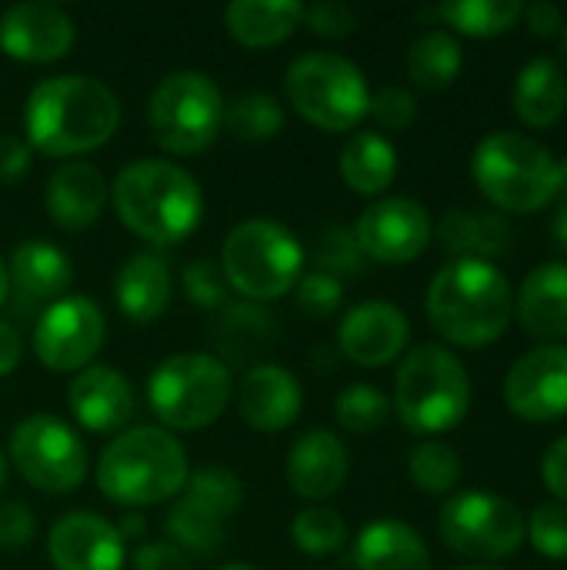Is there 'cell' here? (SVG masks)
Wrapping results in <instances>:
<instances>
[{
  "label": "cell",
  "mask_w": 567,
  "mask_h": 570,
  "mask_svg": "<svg viewBox=\"0 0 567 570\" xmlns=\"http://www.w3.org/2000/svg\"><path fill=\"white\" fill-rule=\"evenodd\" d=\"M120 127L117 94L87 73L43 77L23 104V140L47 157L74 160L104 147Z\"/></svg>",
  "instance_id": "1"
},
{
  "label": "cell",
  "mask_w": 567,
  "mask_h": 570,
  "mask_svg": "<svg viewBox=\"0 0 567 570\" xmlns=\"http://www.w3.org/2000/svg\"><path fill=\"white\" fill-rule=\"evenodd\" d=\"M428 321L454 347L481 351L505 337L515 291L491 261H448L428 284Z\"/></svg>",
  "instance_id": "2"
},
{
  "label": "cell",
  "mask_w": 567,
  "mask_h": 570,
  "mask_svg": "<svg viewBox=\"0 0 567 570\" xmlns=\"http://www.w3.org/2000/svg\"><path fill=\"white\" fill-rule=\"evenodd\" d=\"M110 200L120 224L157 247L187 240L204 217V194L194 174L157 157L127 164L114 177Z\"/></svg>",
  "instance_id": "3"
},
{
  "label": "cell",
  "mask_w": 567,
  "mask_h": 570,
  "mask_svg": "<svg viewBox=\"0 0 567 570\" xmlns=\"http://www.w3.org/2000/svg\"><path fill=\"white\" fill-rule=\"evenodd\" d=\"M190 478L184 444L164 428H127L114 434L97 461V488L120 508L174 501Z\"/></svg>",
  "instance_id": "4"
},
{
  "label": "cell",
  "mask_w": 567,
  "mask_h": 570,
  "mask_svg": "<svg viewBox=\"0 0 567 570\" xmlns=\"http://www.w3.org/2000/svg\"><path fill=\"white\" fill-rule=\"evenodd\" d=\"M471 177L498 214H541L558 197V157L518 130L488 134L471 154Z\"/></svg>",
  "instance_id": "5"
},
{
  "label": "cell",
  "mask_w": 567,
  "mask_h": 570,
  "mask_svg": "<svg viewBox=\"0 0 567 570\" xmlns=\"http://www.w3.org/2000/svg\"><path fill=\"white\" fill-rule=\"evenodd\" d=\"M391 404L411 434L434 441L468 417L471 377L454 351L444 344H421L404 354Z\"/></svg>",
  "instance_id": "6"
},
{
  "label": "cell",
  "mask_w": 567,
  "mask_h": 570,
  "mask_svg": "<svg viewBox=\"0 0 567 570\" xmlns=\"http://www.w3.org/2000/svg\"><path fill=\"white\" fill-rule=\"evenodd\" d=\"M221 271L227 287L244 301H281L304 277V247L284 224L271 217H251L224 237Z\"/></svg>",
  "instance_id": "7"
},
{
  "label": "cell",
  "mask_w": 567,
  "mask_h": 570,
  "mask_svg": "<svg viewBox=\"0 0 567 570\" xmlns=\"http://www.w3.org/2000/svg\"><path fill=\"white\" fill-rule=\"evenodd\" d=\"M284 90L291 107L317 130L348 134L371 110V87L358 63L331 50H307L287 63Z\"/></svg>",
  "instance_id": "8"
},
{
  "label": "cell",
  "mask_w": 567,
  "mask_h": 570,
  "mask_svg": "<svg viewBox=\"0 0 567 570\" xmlns=\"http://www.w3.org/2000/svg\"><path fill=\"white\" fill-rule=\"evenodd\" d=\"M234 397V374L217 354H174L147 381L150 411L164 431H204Z\"/></svg>",
  "instance_id": "9"
},
{
  "label": "cell",
  "mask_w": 567,
  "mask_h": 570,
  "mask_svg": "<svg viewBox=\"0 0 567 570\" xmlns=\"http://www.w3.org/2000/svg\"><path fill=\"white\" fill-rule=\"evenodd\" d=\"M147 124L154 144L167 154H204L224 127V94L217 80L201 70H174L154 87Z\"/></svg>",
  "instance_id": "10"
},
{
  "label": "cell",
  "mask_w": 567,
  "mask_h": 570,
  "mask_svg": "<svg viewBox=\"0 0 567 570\" xmlns=\"http://www.w3.org/2000/svg\"><path fill=\"white\" fill-rule=\"evenodd\" d=\"M444 548L471 561H501L525 544V514L511 498L491 491H461L438 514Z\"/></svg>",
  "instance_id": "11"
},
{
  "label": "cell",
  "mask_w": 567,
  "mask_h": 570,
  "mask_svg": "<svg viewBox=\"0 0 567 570\" xmlns=\"http://www.w3.org/2000/svg\"><path fill=\"white\" fill-rule=\"evenodd\" d=\"M10 461L17 474L43 494H70L87 478L80 434L53 414H30L13 428Z\"/></svg>",
  "instance_id": "12"
},
{
  "label": "cell",
  "mask_w": 567,
  "mask_h": 570,
  "mask_svg": "<svg viewBox=\"0 0 567 570\" xmlns=\"http://www.w3.org/2000/svg\"><path fill=\"white\" fill-rule=\"evenodd\" d=\"M107 337V321L97 301L84 294H67L40 314L33 327V354L47 371L74 374L90 367Z\"/></svg>",
  "instance_id": "13"
},
{
  "label": "cell",
  "mask_w": 567,
  "mask_h": 570,
  "mask_svg": "<svg viewBox=\"0 0 567 570\" xmlns=\"http://www.w3.org/2000/svg\"><path fill=\"white\" fill-rule=\"evenodd\" d=\"M431 214L414 197H381L368 204L354 224V237L368 261L378 264H411L431 244Z\"/></svg>",
  "instance_id": "14"
},
{
  "label": "cell",
  "mask_w": 567,
  "mask_h": 570,
  "mask_svg": "<svg viewBox=\"0 0 567 570\" xmlns=\"http://www.w3.org/2000/svg\"><path fill=\"white\" fill-rule=\"evenodd\" d=\"M505 404L528 424L567 417V347L541 344L521 354L505 374Z\"/></svg>",
  "instance_id": "15"
},
{
  "label": "cell",
  "mask_w": 567,
  "mask_h": 570,
  "mask_svg": "<svg viewBox=\"0 0 567 570\" xmlns=\"http://www.w3.org/2000/svg\"><path fill=\"white\" fill-rule=\"evenodd\" d=\"M77 27L57 3L27 0L0 13V50L17 63H57L70 53Z\"/></svg>",
  "instance_id": "16"
},
{
  "label": "cell",
  "mask_w": 567,
  "mask_h": 570,
  "mask_svg": "<svg viewBox=\"0 0 567 570\" xmlns=\"http://www.w3.org/2000/svg\"><path fill=\"white\" fill-rule=\"evenodd\" d=\"M47 558L53 570H124L127 544L107 518L74 511L53 521L47 534Z\"/></svg>",
  "instance_id": "17"
},
{
  "label": "cell",
  "mask_w": 567,
  "mask_h": 570,
  "mask_svg": "<svg viewBox=\"0 0 567 570\" xmlns=\"http://www.w3.org/2000/svg\"><path fill=\"white\" fill-rule=\"evenodd\" d=\"M411 341L408 314L388 301H364L351 307L338 327V347L358 367H384L404 354Z\"/></svg>",
  "instance_id": "18"
},
{
  "label": "cell",
  "mask_w": 567,
  "mask_h": 570,
  "mask_svg": "<svg viewBox=\"0 0 567 570\" xmlns=\"http://www.w3.org/2000/svg\"><path fill=\"white\" fill-rule=\"evenodd\" d=\"M67 404L74 421L90 434H120L137 407L130 381L107 364H90L77 371L67 387Z\"/></svg>",
  "instance_id": "19"
},
{
  "label": "cell",
  "mask_w": 567,
  "mask_h": 570,
  "mask_svg": "<svg viewBox=\"0 0 567 570\" xmlns=\"http://www.w3.org/2000/svg\"><path fill=\"white\" fill-rule=\"evenodd\" d=\"M304 407L301 381L281 364H254L237 387V411L257 434L287 431Z\"/></svg>",
  "instance_id": "20"
},
{
  "label": "cell",
  "mask_w": 567,
  "mask_h": 570,
  "mask_svg": "<svg viewBox=\"0 0 567 570\" xmlns=\"http://www.w3.org/2000/svg\"><path fill=\"white\" fill-rule=\"evenodd\" d=\"M351 474V458L344 441L334 431L314 428L304 431L287 454V488L304 501H328L334 498Z\"/></svg>",
  "instance_id": "21"
},
{
  "label": "cell",
  "mask_w": 567,
  "mask_h": 570,
  "mask_svg": "<svg viewBox=\"0 0 567 570\" xmlns=\"http://www.w3.org/2000/svg\"><path fill=\"white\" fill-rule=\"evenodd\" d=\"M515 321L521 331L541 344H558L567 337V264H538L515 291Z\"/></svg>",
  "instance_id": "22"
},
{
  "label": "cell",
  "mask_w": 567,
  "mask_h": 570,
  "mask_svg": "<svg viewBox=\"0 0 567 570\" xmlns=\"http://www.w3.org/2000/svg\"><path fill=\"white\" fill-rule=\"evenodd\" d=\"M110 187L90 160H67L47 180V214L63 230H87L100 220Z\"/></svg>",
  "instance_id": "23"
},
{
  "label": "cell",
  "mask_w": 567,
  "mask_h": 570,
  "mask_svg": "<svg viewBox=\"0 0 567 570\" xmlns=\"http://www.w3.org/2000/svg\"><path fill=\"white\" fill-rule=\"evenodd\" d=\"M438 240L454 261H491L511 250V224L495 207H451L438 224Z\"/></svg>",
  "instance_id": "24"
},
{
  "label": "cell",
  "mask_w": 567,
  "mask_h": 570,
  "mask_svg": "<svg viewBox=\"0 0 567 570\" xmlns=\"http://www.w3.org/2000/svg\"><path fill=\"white\" fill-rule=\"evenodd\" d=\"M174 297L170 267L157 254H130L114 274V301L134 324L157 321Z\"/></svg>",
  "instance_id": "25"
},
{
  "label": "cell",
  "mask_w": 567,
  "mask_h": 570,
  "mask_svg": "<svg viewBox=\"0 0 567 570\" xmlns=\"http://www.w3.org/2000/svg\"><path fill=\"white\" fill-rule=\"evenodd\" d=\"M351 561L358 570H431V551L411 524L381 518L358 531Z\"/></svg>",
  "instance_id": "26"
},
{
  "label": "cell",
  "mask_w": 567,
  "mask_h": 570,
  "mask_svg": "<svg viewBox=\"0 0 567 570\" xmlns=\"http://www.w3.org/2000/svg\"><path fill=\"white\" fill-rule=\"evenodd\" d=\"M511 107H515V117L531 130L555 127L567 110L565 67L551 57L528 60L515 77Z\"/></svg>",
  "instance_id": "27"
},
{
  "label": "cell",
  "mask_w": 567,
  "mask_h": 570,
  "mask_svg": "<svg viewBox=\"0 0 567 570\" xmlns=\"http://www.w3.org/2000/svg\"><path fill=\"white\" fill-rule=\"evenodd\" d=\"M227 33L247 50H267L284 43L297 27H304L301 0H234L224 10Z\"/></svg>",
  "instance_id": "28"
},
{
  "label": "cell",
  "mask_w": 567,
  "mask_h": 570,
  "mask_svg": "<svg viewBox=\"0 0 567 570\" xmlns=\"http://www.w3.org/2000/svg\"><path fill=\"white\" fill-rule=\"evenodd\" d=\"M7 277L27 301H60L74 284L70 257L50 240H27L13 250L7 264Z\"/></svg>",
  "instance_id": "29"
},
{
  "label": "cell",
  "mask_w": 567,
  "mask_h": 570,
  "mask_svg": "<svg viewBox=\"0 0 567 570\" xmlns=\"http://www.w3.org/2000/svg\"><path fill=\"white\" fill-rule=\"evenodd\" d=\"M341 180L361 197H381L398 177V147L378 130H358L341 147Z\"/></svg>",
  "instance_id": "30"
},
{
  "label": "cell",
  "mask_w": 567,
  "mask_h": 570,
  "mask_svg": "<svg viewBox=\"0 0 567 570\" xmlns=\"http://www.w3.org/2000/svg\"><path fill=\"white\" fill-rule=\"evenodd\" d=\"M221 361L231 364H251L257 354H264L277 341V317L267 314L257 304H231L224 307V317L214 331Z\"/></svg>",
  "instance_id": "31"
},
{
  "label": "cell",
  "mask_w": 567,
  "mask_h": 570,
  "mask_svg": "<svg viewBox=\"0 0 567 570\" xmlns=\"http://www.w3.org/2000/svg\"><path fill=\"white\" fill-rule=\"evenodd\" d=\"M461 67H465V50L451 30H424L408 47V57H404L408 80L428 94L448 90L461 77Z\"/></svg>",
  "instance_id": "32"
},
{
  "label": "cell",
  "mask_w": 567,
  "mask_h": 570,
  "mask_svg": "<svg viewBox=\"0 0 567 570\" xmlns=\"http://www.w3.org/2000/svg\"><path fill=\"white\" fill-rule=\"evenodd\" d=\"M525 17V3L518 0H454L431 10H421V20H441L454 33L491 40L515 30Z\"/></svg>",
  "instance_id": "33"
},
{
  "label": "cell",
  "mask_w": 567,
  "mask_h": 570,
  "mask_svg": "<svg viewBox=\"0 0 567 570\" xmlns=\"http://www.w3.org/2000/svg\"><path fill=\"white\" fill-rule=\"evenodd\" d=\"M177 504L204 521L227 524V518H234L244 504V484L231 468L211 464V468L190 471L184 491L177 494Z\"/></svg>",
  "instance_id": "34"
},
{
  "label": "cell",
  "mask_w": 567,
  "mask_h": 570,
  "mask_svg": "<svg viewBox=\"0 0 567 570\" xmlns=\"http://www.w3.org/2000/svg\"><path fill=\"white\" fill-rule=\"evenodd\" d=\"M224 127L247 144L274 140L284 130V107L261 90L237 94L231 104H224Z\"/></svg>",
  "instance_id": "35"
},
{
  "label": "cell",
  "mask_w": 567,
  "mask_h": 570,
  "mask_svg": "<svg viewBox=\"0 0 567 570\" xmlns=\"http://www.w3.org/2000/svg\"><path fill=\"white\" fill-rule=\"evenodd\" d=\"M408 478L418 491L424 494H451L461 478H465V464L461 454L444 444V441H421L411 458H408Z\"/></svg>",
  "instance_id": "36"
},
{
  "label": "cell",
  "mask_w": 567,
  "mask_h": 570,
  "mask_svg": "<svg viewBox=\"0 0 567 570\" xmlns=\"http://www.w3.org/2000/svg\"><path fill=\"white\" fill-rule=\"evenodd\" d=\"M291 541L311 558H328L348 544V524L334 508L314 504L291 521Z\"/></svg>",
  "instance_id": "37"
},
{
  "label": "cell",
  "mask_w": 567,
  "mask_h": 570,
  "mask_svg": "<svg viewBox=\"0 0 567 570\" xmlns=\"http://www.w3.org/2000/svg\"><path fill=\"white\" fill-rule=\"evenodd\" d=\"M334 414L348 434H374L391 414V397L374 384H351L338 394Z\"/></svg>",
  "instance_id": "38"
},
{
  "label": "cell",
  "mask_w": 567,
  "mask_h": 570,
  "mask_svg": "<svg viewBox=\"0 0 567 570\" xmlns=\"http://www.w3.org/2000/svg\"><path fill=\"white\" fill-rule=\"evenodd\" d=\"M311 264L317 274H328L334 281H344V277H358L368 264L358 237L351 227H341V224H331L321 230L317 244H314V254H311Z\"/></svg>",
  "instance_id": "39"
},
{
  "label": "cell",
  "mask_w": 567,
  "mask_h": 570,
  "mask_svg": "<svg viewBox=\"0 0 567 570\" xmlns=\"http://www.w3.org/2000/svg\"><path fill=\"white\" fill-rule=\"evenodd\" d=\"M525 538L548 561H567V504L545 501L525 521Z\"/></svg>",
  "instance_id": "40"
},
{
  "label": "cell",
  "mask_w": 567,
  "mask_h": 570,
  "mask_svg": "<svg viewBox=\"0 0 567 570\" xmlns=\"http://www.w3.org/2000/svg\"><path fill=\"white\" fill-rule=\"evenodd\" d=\"M180 291L190 304H197L201 311H217L227 304V281H224V271L221 264L207 261V257H197L190 261L184 271H180Z\"/></svg>",
  "instance_id": "41"
},
{
  "label": "cell",
  "mask_w": 567,
  "mask_h": 570,
  "mask_svg": "<svg viewBox=\"0 0 567 570\" xmlns=\"http://www.w3.org/2000/svg\"><path fill=\"white\" fill-rule=\"evenodd\" d=\"M294 301H297V311L311 321H328L341 311L344 304V287L341 281L328 277V274H304L294 287Z\"/></svg>",
  "instance_id": "42"
},
{
  "label": "cell",
  "mask_w": 567,
  "mask_h": 570,
  "mask_svg": "<svg viewBox=\"0 0 567 570\" xmlns=\"http://www.w3.org/2000/svg\"><path fill=\"white\" fill-rule=\"evenodd\" d=\"M368 117H374L381 130L401 134L418 117V97L411 90H404V87H381L378 94H371Z\"/></svg>",
  "instance_id": "43"
},
{
  "label": "cell",
  "mask_w": 567,
  "mask_h": 570,
  "mask_svg": "<svg viewBox=\"0 0 567 570\" xmlns=\"http://www.w3.org/2000/svg\"><path fill=\"white\" fill-rule=\"evenodd\" d=\"M304 27L314 37L344 40L358 30V13L348 3H317V7H304Z\"/></svg>",
  "instance_id": "44"
},
{
  "label": "cell",
  "mask_w": 567,
  "mask_h": 570,
  "mask_svg": "<svg viewBox=\"0 0 567 570\" xmlns=\"http://www.w3.org/2000/svg\"><path fill=\"white\" fill-rule=\"evenodd\" d=\"M37 538V518L27 504L20 501H7L0 504V548L3 551H17L27 548Z\"/></svg>",
  "instance_id": "45"
},
{
  "label": "cell",
  "mask_w": 567,
  "mask_h": 570,
  "mask_svg": "<svg viewBox=\"0 0 567 570\" xmlns=\"http://www.w3.org/2000/svg\"><path fill=\"white\" fill-rule=\"evenodd\" d=\"M134 570H190V558L170 541H144L130 554Z\"/></svg>",
  "instance_id": "46"
},
{
  "label": "cell",
  "mask_w": 567,
  "mask_h": 570,
  "mask_svg": "<svg viewBox=\"0 0 567 570\" xmlns=\"http://www.w3.org/2000/svg\"><path fill=\"white\" fill-rule=\"evenodd\" d=\"M33 164V150L23 137L3 134L0 137V187H13L30 174Z\"/></svg>",
  "instance_id": "47"
},
{
  "label": "cell",
  "mask_w": 567,
  "mask_h": 570,
  "mask_svg": "<svg viewBox=\"0 0 567 570\" xmlns=\"http://www.w3.org/2000/svg\"><path fill=\"white\" fill-rule=\"evenodd\" d=\"M541 484L555 501L567 504V434L558 438L541 458Z\"/></svg>",
  "instance_id": "48"
},
{
  "label": "cell",
  "mask_w": 567,
  "mask_h": 570,
  "mask_svg": "<svg viewBox=\"0 0 567 570\" xmlns=\"http://www.w3.org/2000/svg\"><path fill=\"white\" fill-rule=\"evenodd\" d=\"M521 20H528V30L535 37H541V40H551V37L565 33V13L555 3H528Z\"/></svg>",
  "instance_id": "49"
},
{
  "label": "cell",
  "mask_w": 567,
  "mask_h": 570,
  "mask_svg": "<svg viewBox=\"0 0 567 570\" xmlns=\"http://www.w3.org/2000/svg\"><path fill=\"white\" fill-rule=\"evenodd\" d=\"M23 361V337L10 321H0V377H10Z\"/></svg>",
  "instance_id": "50"
},
{
  "label": "cell",
  "mask_w": 567,
  "mask_h": 570,
  "mask_svg": "<svg viewBox=\"0 0 567 570\" xmlns=\"http://www.w3.org/2000/svg\"><path fill=\"white\" fill-rule=\"evenodd\" d=\"M117 531H120L124 544H127V541H140V538H144V531H147V521H144L140 514H127V518L117 524Z\"/></svg>",
  "instance_id": "51"
},
{
  "label": "cell",
  "mask_w": 567,
  "mask_h": 570,
  "mask_svg": "<svg viewBox=\"0 0 567 570\" xmlns=\"http://www.w3.org/2000/svg\"><path fill=\"white\" fill-rule=\"evenodd\" d=\"M551 234H555V240L567 250V197H561V204H558V210L551 217Z\"/></svg>",
  "instance_id": "52"
},
{
  "label": "cell",
  "mask_w": 567,
  "mask_h": 570,
  "mask_svg": "<svg viewBox=\"0 0 567 570\" xmlns=\"http://www.w3.org/2000/svg\"><path fill=\"white\" fill-rule=\"evenodd\" d=\"M558 197H567V157L558 160Z\"/></svg>",
  "instance_id": "53"
},
{
  "label": "cell",
  "mask_w": 567,
  "mask_h": 570,
  "mask_svg": "<svg viewBox=\"0 0 567 570\" xmlns=\"http://www.w3.org/2000/svg\"><path fill=\"white\" fill-rule=\"evenodd\" d=\"M7 287H10V277H7V264H3V257H0V304L7 301Z\"/></svg>",
  "instance_id": "54"
},
{
  "label": "cell",
  "mask_w": 567,
  "mask_h": 570,
  "mask_svg": "<svg viewBox=\"0 0 567 570\" xmlns=\"http://www.w3.org/2000/svg\"><path fill=\"white\" fill-rule=\"evenodd\" d=\"M217 570H257V568H251V564H244V561H231V564H221Z\"/></svg>",
  "instance_id": "55"
},
{
  "label": "cell",
  "mask_w": 567,
  "mask_h": 570,
  "mask_svg": "<svg viewBox=\"0 0 567 570\" xmlns=\"http://www.w3.org/2000/svg\"><path fill=\"white\" fill-rule=\"evenodd\" d=\"M3 484H7V458L0 451V491H3Z\"/></svg>",
  "instance_id": "56"
},
{
  "label": "cell",
  "mask_w": 567,
  "mask_h": 570,
  "mask_svg": "<svg viewBox=\"0 0 567 570\" xmlns=\"http://www.w3.org/2000/svg\"><path fill=\"white\" fill-rule=\"evenodd\" d=\"M454 570H505V568H495V564H468V568H454Z\"/></svg>",
  "instance_id": "57"
},
{
  "label": "cell",
  "mask_w": 567,
  "mask_h": 570,
  "mask_svg": "<svg viewBox=\"0 0 567 570\" xmlns=\"http://www.w3.org/2000/svg\"><path fill=\"white\" fill-rule=\"evenodd\" d=\"M565 60H567V23H565Z\"/></svg>",
  "instance_id": "58"
}]
</instances>
